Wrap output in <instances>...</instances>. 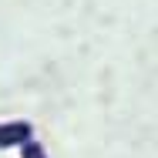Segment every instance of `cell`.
Returning a JSON list of instances; mask_svg holds the SVG:
<instances>
[{"label": "cell", "instance_id": "1", "mask_svg": "<svg viewBox=\"0 0 158 158\" xmlns=\"http://www.w3.org/2000/svg\"><path fill=\"white\" fill-rule=\"evenodd\" d=\"M34 138V125L31 121H0V152L3 148H20L24 141Z\"/></svg>", "mask_w": 158, "mask_h": 158}, {"label": "cell", "instance_id": "2", "mask_svg": "<svg viewBox=\"0 0 158 158\" xmlns=\"http://www.w3.org/2000/svg\"><path fill=\"white\" fill-rule=\"evenodd\" d=\"M20 158H47V152H44V145L37 138H31V141L20 145Z\"/></svg>", "mask_w": 158, "mask_h": 158}]
</instances>
